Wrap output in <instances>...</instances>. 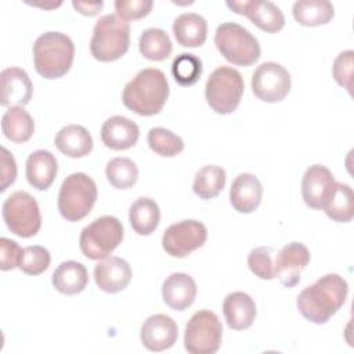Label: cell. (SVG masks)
Wrapping results in <instances>:
<instances>
[{
	"label": "cell",
	"instance_id": "1",
	"mask_svg": "<svg viewBox=\"0 0 354 354\" xmlns=\"http://www.w3.org/2000/svg\"><path fill=\"white\" fill-rule=\"evenodd\" d=\"M347 295L348 285L343 277L325 274L299 293L296 306L307 321L321 325L343 307Z\"/></svg>",
	"mask_w": 354,
	"mask_h": 354
},
{
	"label": "cell",
	"instance_id": "2",
	"mask_svg": "<svg viewBox=\"0 0 354 354\" xmlns=\"http://www.w3.org/2000/svg\"><path fill=\"white\" fill-rule=\"evenodd\" d=\"M169 97L165 73L156 68H145L124 86L122 101L127 109L140 116L158 115Z\"/></svg>",
	"mask_w": 354,
	"mask_h": 354
},
{
	"label": "cell",
	"instance_id": "3",
	"mask_svg": "<svg viewBox=\"0 0 354 354\" xmlns=\"http://www.w3.org/2000/svg\"><path fill=\"white\" fill-rule=\"evenodd\" d=\"M75 44L61 32H46L33 44V62L36 72L44 79H58L66 75L73 64Z\"/></svg>",
	"mask_w": 354,
	"mask_h": 354
},
{
	"label": "cell",
	"instance_id": "4",
	"mask_svg": "<svg viewBox=\"0 0 354 354\" xmlns=\"http://www.w3.org/2000/svg\"><path fill=\"white\" fill-rule=\"evenodd\" d=\"M130 46V25L115 14L101 17L93 29L90 40L91 55L101 62L122 58Z\"/></svg>",
	"mask_w": 354,
	"mask_h": 354
},
{
	"label": "cell",
	"instance_id": "5",
	"mask_svg": "<svg viewBox=\"0 0 354 354\" xmlns=\"http://www.w3.org/2000/svg\"><path fill=\"white\" fill-rule=\"evenodd\" d=\"M98 196L95 181L86 173H72L61 184L58 210L66 221H80L93 209Z\"/></svg>",
	"mask_w": 354,
	"mask_h": 354
},
{
	"label": "cell",
	"instance_id": "6",
	"mask_svg": "<svg viewBox=\"0 0 354 354\" xmlns=\"http://www.w3.org/2000/svg\"><path fill=\"white\" fill-rule=\"evenodd\" d=\"M214 44L228 62L238 66L253 65L261 53L257 39L235 22H224L217 26Z\"/></svg>",
	"mask_w": 354,
	"mask_h": 354
},
{
	"label": "cell",
	"instance_id": "7",
	"mask_svg": "<svg viewBox=\"0 0 354 354\" xmlns=\"http://www.w3.org/2000/svg\"><path fill=\"white\" fill-rule=\"evenodd\" d=\"M243 77L231 66L216 68L205 86L207 105L220 115L232 113L243 95Z\"/></svg>",
	"mask_w": 354,
	"mask_h": 354
},
{
	"label": "cell",
	"instance_id": "8",
	"mask_svg": "<svg viewBox=\"0 0 354 354\" xmlns=\"http://www.w3.org/2000/svg\"><path fill=\"white\" fill-rule=\"evenodd\" d=\"M123 225L115 216H101L86 225L79 238L82 253L90 260L108 257L123 239Z\"/></svg>",
	"mask_w": 354,
	"mask_h": 354
},
{
	"label": "cell",
	"instance_id": "9",
	"mask_svg": "<svg viewBox=\"0 0 354 354\" xmlns=\"http://www.w3.org/2000/svg\"><path fill=\"white\" fill-rule=\"evenodd\" d=\"M7 228L21 236L30 238L41 227V214L36 199L26 191H15L6 198L1 207Z\"/></svg>",
	"mask_w": 354,
	"mask_h": 354
},
{
	"label": "cell",
	"instance_id": "10",
	"mask_svg": "<svg viewBox=\"0 0 354 354\" xmlns=\"http://www.w3.org/2000/svg\"><path fill=\"white\" fill-rule=\"evenodd\" d=\"M223 339V325L210 310L196 311L185 325L184 347L189 354H214Z\"/></svg>",
	"mask_w": 354,
	"mask_h": 354
},
{
	"label": "cell",
	"instance_id": "11",
	"mask_svg": "<svg viewBox=\"0 0 354 354\" xmlns=\"http://www.w3.org/2000/svg\"><path fill=\"white\" fill-rule=\"evenodd\" d=\"M207 239V230L198 220H183L166 228L162 236L163 250L171 257H185L202 248Z\"/></svg>",
	"mask_w": 354,
	"mask_h": 354
},
{
	"label": "cell",
	"instance_id": "12",
	"mask_svg": "<svg viewBox=\"0 0 354 354\" xmlns=\"http://www.w3.org/2000/svg\"><path fill=\"white\" fill-rule=\"evenodd\" d=\"M253 94L264 102H279L290 91L292 79L285 66L268 61L256 68L252 75Z\"/></svg>",
	"mask_w": 354,
	"mask_h": 354
},
{
	"label": "cell",
	"instance_id": "13",
	"mask_svg": "<svg viewBox=\"0 0 354 354\" xmlns=\"http://www.w3.org/2000/svg\"><path fill=\"white\" fill-rule=\"evenodd\" d=\"M234 12L248 17L259 29L267 33H277L285 25V17L281 8L268 0H243L227 1Z\"/></svg>",
	"mask_w": 354,
	"mask_h": 354
},
{
	"label": "cell",
	"instance_id": "14",
	"mask_svg": "<svg viewBox=\"0 0 354 354\" xmlns=\"http://www.w3.org/2000/svg\"><path fill=\"white\" fill-rule=\"evenodd\" d=\"M310 263V250L300 242L285 245L277 254L274 272L279 282L286 288H293L299 283L301 271Z\"/></svg>",
	"mask_w": 354,
	"mask_h": 354
},
{
	"label": "cell",
	"instance_id": "15",
	"mask_svg": "<svg viewBox=\"0 0 354 354\" xmlns=\"http://www.w3.org/2000/svg\"><path fill=\"white\" fill-rule=\"evenodd\" d=\"M177 324L166 314L151 315L141 325L140 339L142 346L149 351L167 350L177 342Z\"/></svg>",
	"mask_w": 354,
	"mask_h": 354
},
{
	"label": "cell",
	"instance_id": "16",
	"mask_svg": "<svg viewBox=\"0 0 354 354\" xmlns=\"http://www.w3.org/2000/svg\"><path fill=\"white\" fill-rule=\"evenodd\" d=\"M335 184L332 171L324 165L310 166L301 180V195L304 203L311 209H324L329 192Z\"/></svg>",
	"mask_w": 354,
	"mask_h": 354
},
{
	"label": "cell",
	"instance_id": "17",
	"mask_svg": "<svg viewBox=\"0 0 354 354\" xmlns=\"http://www.w3.org/2000/svg\"><path fill=\"white\" fill-rule=\"evenodd\" d=\"M94 281L106 293L122 292L131 281L130 264L118 256L101 259L94 267Z\"/></svg>",
	"mask_w": 354,
	"mask_h": 354
},
{
	"label": "cell",
	"instance_id": "18",
	"mask_svg": "<svg viewBox=\"0 0 354 354\" xmlns=\"http://www.w3.org/2000/svg\"><path fill=\"white\" fill-rule=\"evenodd\" d=\"M1 98L0 104L3 106H24L26 105L33 94V84L29 75L18 68L10 66L1 71Z\"/></svg>",
	"mask_w": 354,
	"mask_h": 354
},
{
	"label": "cell",
	"instance_id": "19",
	"mask_svg": "<svg viewBox=\"0 0 354 354\" xmlns=\"http://www.w3.org/2000/svg\"><path fill=\"white\" fill-rule=\"evenodd\" d=\"M140 137L138 126L129 118L115 115L106 119L101 127V140L106 148L124 151L134 147Z\"/></svg>",
	"mask_w": 354,
	"mask_h": 354
},
{
	"label": "cell",
	"instance_id": "20",
	"mask_svg": "<svg viewBox=\"0 0 354 354\" xmlns=\"http://www.w3.org/2000/svg\"><path fill=\"white\" fill-rule=\"evenodd\" d=\"M196 292L194 278L185 272L170 274L162 285L163 301L176 311L187 310L195 301Z\"/></svg>",
	"mask_w": 354,
	"mask_h": 354
},
{
	"label": "cell",
	"instance_id": "21",
	"mask_svg": "<svg viewBox=\"0 0 354 354\" xmlns=\"http://www.w3.org/2000/svg\"><path fill=\"white\" fill-rule=\"evenodd\" d=\"M263 196V185L260 180L250 173H242L232 181L230 189V202L232 207L243 214L254 212Z\"/></svg>",
	"mask_w": 354,
	"mask_h": 354
},
{
	"label": "cell",
	"instance_id": "22",
	"mask_svg": "<svg viewBox=\"0 0 354 354\" xmlns=\"http://www.w3.org/2000/svg\"><path fill=\"white\" fill-rule=\"evenodd\" d=\"M256 313L254 300L245 292L228 293L223 301V314L230 329L243 330L250 328Z\"/></svg>",
	"mask_w": 354,
	"mask_h": 354
},
{
	"label": "cell",
	"instance_id": "23",
	"mask_svg": "<svg viewBox=\"0 0 354 354\" xmlns=\"http://www.w3.org/2000/svg\"><path fill=\"white\" fill-rule=\"evenodd\" d=\"M57 171L58 163L50 151L37 149L26 159V180L39 191H46L53 185Z\"/></svg>",
	"mask_w": 354,
	"mask_h": 354
},
{
	"label": "cell",
	"instance_id": "24",
	"mask_svg": "<svg viewBox=\"0 0 354 354\" xmlns=\"http://www.w3.org/2000/svg\"><path fill=\"white\" fill-rule=\"evenodd\" d=\"M173 33L183 47H201L207 37V22L199 14L184 12L174 19Z\"/></svg>",
	"mask_w": 354,
	"mask_h": 354
},
{
	"label": "cell",
	"instance_id": "25",
	"mask_svg": "<svg viewBox=\"0 0 354 354\" xmlns=\"http://www.w3.org/2000/svg\"><path fill=\"white\" fill-rule=\"evenodd\" d=\"M54 142L58 151L69 158H83L93 149V137L80 124L64 126L55 134Z\"/></svg>",
	"mask_w": 354,
	"mask_h": 354
},
{
	"label": "cell",
	"instance_id": "26",
	"mask_svg": "<svg viewBox=\"0 0 354 354\" xmlns=\"http://www.w3.org/2000/svg\"><path fill=\"white\" fill-rule=\"evenodd\" d=\"M53 286L62 295H77L80 293L87 282L88 274L86 267L75 260L62 261L53 272Z\"/></svg>",
	"mask_w": 354,
	"mask_h": 354
},
{
	"label": "cell",
	"instance_id": "27",
	"mask_svg": "<svg viewBox=\"0 0 354 354\" xmlns=\"http://www.w3.org/2000/svg\"><path fill=\"white\" fill-rule=\"evenodd\" d=\"M129 221L133 231L138 235H151L160 221L158 203L147 196L136 199L129 210Z\"/></svg>",
	"mask_w": 354,
	"mask_h": 354
},
{
	"label": "cell",
	"instance_id": "28",
	"mask_svg": "<svg viewBox=\"0 0 354 354\" xmlns=\"http://www.w3.org/2000/svg\"><path fill=\"white\" fill-rule=\"evenodd\" d=\"M1 131L10 141L22 144L33 136L35 122L24 106H10L1 118Z\"/></svg>",
	"mask_w": 354,
	"mask_h": 354
},
{
	"label": "cell",
	"instance_id": "29",
	"mask_svg": "<svg viewBox=\"0 0 354 354\" xmlns=\"http://www.w3.org/2000/svg\"><path fill=\"white\" fill-rule=\"evenodd\" d=\"M322 210L336 223L351 221L354 216V194L351 187L335 181Z\"/></svg>",
	"mask_w": 354,
	"mask_h": 354
},
{
	"label": "cell",
	"instance_id": "30",
	"mask_svg": "<svg viewBox=\"0 0 354 354\" xmlns=\"http://www.w3.org/2000/svg\"><path fill=\"white\" fill-rule=\"evenodd\" d=\"M297 24L303 26H319L332 21L335 8L328 0H299L292 8Z\"/></svg>",
	"mask_w": 354,
	"mask_h": 354
},
{
	"label": "cell",
	"instance_id": "31",
	"mask_svg": "<svg viewBox=\"0 0 354 354\" xmlns=\"http://www.w3.org/2000/svg\"><path fill=\"white\" fill-rule=\"evenodd\" d=\"M225 178V170L221 166L207 165L196 171L192 189L201 199H213L224 189Z\"/></svg>",
	"mask_w": 354,
	"mask_h": 354
},
{
	"label": "cell",
	"instance_id": "32",
	"mask_svg": "<svg viewBox=\"0 0 354 354\" xmlns=\"http://www.w3.org/2000/svg\"><path fill=\"white\" fill-rule=\"evenodd\" d=\"M138 48L144 58L149 61H163L171 54L173 44L163 29L149 28L141 33Z\"/></svg>",
	"mask_w": 354,
	"mask_h": 354
},
{
	"label": "cell",
	"instance_id": "33",
	"mask_svg": "<svg viewBox=\"0 0 354 354\" xmlns=\"http://www.w3.org/2000/svg\"><path fill=\"white\" fill-rule=\"evenodd\" d=\"M105 174L113 188L129 189L137 183L138 167L129 158H113L106 163Z\"/></svg>",
	"mask_w": 354,
	"mask_h": 354
},
{
	"label": "cell",
	"instance_id": "34",
	"mask_svg": "<svg viewBox=\"0 0 354 354\" xmlns=\"http://www.w3.org/2000/svg\"><path fill=\"white\" fill-rule=\"evenodd\" d=\"M148 145L155 153L165 158H173L184 149L183 138L165 127H152L148 131Z\"/></svg>",
	"mask_w": 354,
	"mask_h": 354
},
{
	"label": "cell",
	"instance_id": "35",
	"mask_svg": "<svg viewBox=\"0 0 354 354\" xmlns=\"http://www.w3.org/2000/svg\"><path fill=\"white\" fill-rule=\"evenodd\" d=\"M171 73L180 86H192L202 75V61L194 54L181 53L171 64Z\"/></svg>",
	"mask_w": 354,
	"mask_h": 354
},
{
	"label": "cell",
	"instance_id": "36",
	"mask_svg": "<svg viewBox=\"0 0 354 354\" xmlns=\"http://www.w3.org/2000/svg\"><path fill=\"white\" fill-rule=\"evenodd\" d=\"M51 263L50 252L40 245H32L22 249L18 268L28 275H39L44 272Z\"/></svg>",
	"mask_w": 354,
	"mask_h": 354
},
{
	"label": "cell",
	"instance_id": "37",
	"mask_svg": "<svg viewBox=\"0 0 354 354\" xmlns=\"http://www.w3.org/2000/svg\"><path fill=\"white\" fill-rule=\"evenodd\" d=\"M248 267L249 270L260 279H274V263L271 259V248L259 246L248 254Z\"/></svg>",
	"mask_w": 354,
	"mask_h": 354
},
{
	"label": "cell",
	"instance_id": "38",
	"mask_svg": "<svg viewBox=\"0 0 354 354\" xmlns=\"http://www.w3.org/2000/svg\"><path fill=\"white\" fill-rule=\"evenodd\" d=\"M153 7L152 0H116V15L123 21H136L147 17Z\"/></svg>",
	"mask_w": 354,
	"mask_h": 354
},
{
	"label": "cell",
	"instance_id": "39",
	"mask_svg": "<svg viewBox=\"0 0 354 354\" xmlns=\"http://www.w3.org/2000/svg\"><path fill=\"white\" fill-rule=\"evenodd\" d=\"M354 59V51L353 50H346L340 53L332 66V73L339 86L346 88L348 93H351V75H353V62Z\"/></svg>",
	"mask_w": 354,
	"mask_h": 354
},
{
	"label": "cell",
	"instance_id": "40",
	"mask_svg": "<svg viewBox=\"0 0 354 354\" xmlns=\"http://www.w3.org/2000/svg\"><path fill=\"white\" fill-rule=\"evenodd\" d=\"M22 248L12 239L0 238V268L1 271L14 270L19 266Z\"/></svg>",
	"mask_w": 354,
	"mask_h": 354
},
{
	"label": "cell",
	"instance_id": "41",
	"mask_svg": "<svg viewBox=\"0 0 354 354\" xmlns=\"http://www.w3.org/2000/svg\"><path fill=\"white\" fill-rule=\"evenodd\" d=\"M1 185L0 191H6L8 185H11L17 178V163L12 153L8 152L7 148L1 147Z\"/></svg>",
	"mask_w": 354,
	"mask_h": 354
},
{
	"label": "cell",
	"instance_id": "42",
	"mask_svg": "<svg viewBox=\"0 0 354 354\" xmlns=\"http://www.w3.org/2000/svg\"><path fill=\"white\" fill-rule=\"evenodd\" d=\"M72 6L75 7L76 11H79L80 14L86 15V17H94L100 12V10L104 6V1L100 0V1H76L73 0L72 1Z\"/></svg>",
	"mask_w": 354,
	"mask_h": 354
},
{
	"label": "cell",
	"instance_id": "43",
	"mask_svg": "<svg viewBox=\"0 0 354 354\" xmlns=\"http://www.w3.org/2000/svg\"><path fill=\"white\" fill-rule=\"evenodd\" d=\"M32 6L43 7V8H51V7H58V6H61V3H53V4H39V3H32Z\"/></svg>",
	"mask_w": 354,
	"mask_h": 354
}]
</instances>
